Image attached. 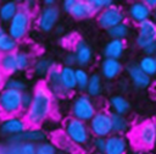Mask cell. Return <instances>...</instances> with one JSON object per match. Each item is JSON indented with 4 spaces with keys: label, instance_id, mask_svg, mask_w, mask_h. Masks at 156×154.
<instances>
[{
    "label": "cell",
    "instance_id": "cell-1",
    "mask_svg": "<svg viewBox=\"0 0 156 154\" xmlns=\"http://www.w3.org/2000/svg\"><path fill=\"white\" fill-rule=\"evenodd\" d=\"M32 92V104L23 112V116L29 127H41L52 117L56 110V99L50 93L44 81H39Z\"/></svg>",
    "mask_w": 156,
    "mask_h": 154
},
{
    "label": "cell",
    "instance_id": "cell-2",
    "mask_svg": "<svg viewBox=\"0 0 156 154\" xmlns=\"http://www.w3.org/2000/svg\"><path fill=\"white\" fill-rule=\"evenodd\" d=\"M63 134L68 138V141L77 147L79 150L89 149L90 143L93 139V136L89 131L88 123L83 122L80 120H77L74 117H66L62 122V130Z\"/></svg>",
    "mask_w": 156,
    "mask_h": 154
},
{
    "label": "cell",
    "instance_id": "cell-3",
    "mask_svg": "<svg viewBox=\"0 0 156 154\" xmlns=\"http://www.w3.org/2000/svg\"><path fill=\"white\" fill-rule=\"evenodd\" d=\"M96 103L93 98H90L87 93H77L69 104V114L71 117L80 120L83 122H89L91 117L98 111Z\"/></svg>",
    "mask_w": 156,
    "mask_h": 154
},
{
    "label": "cell",
    "instance_id": "cell-4",
    "mask_svg": "<svg viewBox=\"0 0 156 154\" xmlns=\"http://www.w3.org/2000/svg\"><path fill=\"white\" fill-rule=\"evenodd\" d=\"M33 22V13L21 7L18 12L15 15V17L6 24V32L16 42H21L26 39L27 35L29 34Z\"/></svg>",
    "mask_w": 156,
    "mask_h": 154
},
{
    "label": "cell",
    "instance_id": "cell-5",
    "mask_svg": "<svg viewBox=\"0 0 156 154\" xmlns=\"http://www.w3.org/2000/svg\"><path fill=\"white\" fill-rule=\"evenodd\" d=\"M134 143L139 149L150 152L156 147V120L147 119L141 121L133 132Z\"/></svg>",
    "mask_w": 156,
    "mask_h": 154
},
{
    "label": "cell",
    "instance_id": "cell-6",
    "mask_svg": "<svg viewBox=\"0 0 156 154\" xmlns=\"http://www.w3.org/2000/svg\"><path fill=\"white\" fill-rule=\"evenodd\" d=\"M22 92H17L9 88H2L0 90V115L1 117L21 115L22 110Z\"/></svg>",
    "mask_w": 156,
    "mask_h": 154
},
{
    "label": "cell",
    "instance_id": "cell-7",
    "mask_svg": "<svg viewBox=\"0 0 156 154\" xmlns=\"http://www.w3.org/2000/svg\"><path fill=\"white\" fill-rule=\"evenodd\" d=\"M88 127L93 138H107L112 134L111 112L105 109H99L88 122Z\"/></svg>",
    "mask_w": 156,
    "mask_h": 154
},
{
    "label": "cell",
    "instance_id": "cell-8",
    "mask_svg": "<svg viewBox=\"0 0 156 154\" xmlns=\"http://www.w3.org/2000/svg\"><path fill=\"white\" fill-rule=\"evenodd\" d=\"M61 17V9L56 6H43L37 11L34 22L37 28L43 33H49L57 27Z\"/></svg>",
    "mask_w": 156,
    "mask_h": 154
},
{
    "label": "cell",
    "instance_id": "cell-9",
    "mask_svg": "<svg viewBox=\"0 0 156 154\" xmlns=\"http://www.w3.org/2000/svg\"><path fill=\"white\" fill-rule=\"evenodd\" d=\"M28 127L29 126L23 114L5 116V117H1L0 120V136L6 139H11L22 134Z\"/></svg>",
    "mask_w": 156,
    "mask_h": 154
},
{
    "label": "cell",
    "instance_id": "cell-10",
    "mask_svg": "<svg viewBox=\"0 0 156 154\" xmlns=\"http://www.w3.org/2000/svg\"><path fill=\"white\" fill-rule=\"evenodd\" d=\"M95 18H96L98 26L100 28H102L105 31H108L112 27L124 22L126 18H127V15H126V11L119 5L113 4L110 7H107L102 11H100L99 13H96Z\"/></svg>",
    "mask_w": 156,
    "mask_h": 154
},
{
    "label": "cell",
    "instance_id": "cell-11",
    "mask_svg": "<svg viewBox=\"0 0 156 154\" xmlns=\"http://www.w3.org/2000/svg\"><path fill=\"white\" fill-rule=\"evenodd\" d=\"M155 42H156V22L152 18H149L136 24L135 44L139 49L143 50L145 46Z\"/></svg>",
    "mask_w": 156,
    "mask_h": 154
},
{
    "label": "cell",
    "instance_id": "cell-12",
    "mask_svg": "<svg viewBox=\"0 0 156 154\" xmlns=\"http://www.w3.org/2000/svg\"><path fill=\"white\" fill-rule=\"evenodd\" d=\"M46 87L49 88L50 93L55 97V99H67L71 97V94L65 89V87L61 83L60 78V66L57 64L54 65V67L48 73L46 78L44 79Z\"/></svg>",
    "mask_w": 156,
    "mask_h": 154
},
{
    "label": "cell",
    "instance_id": "cell-13",
    "mask_svg": "<svg viewBox=\"0 0 156 154\" xmlns=\"http://www.w3.org/2000/svg\"><path fill=\"white\" fill-rule=\"evenodd\" d=\"M126 15H127V17L129 18L130 22H133L135 24H139V23L151 18L152 11L145 5L144 0H141V1L136 0V1H132L128 5Z\"/></svg>",
    "mask_w": 156,
    "mask_h": 154
},
{
    "label": "cell",
    "instance_id": "cell-14",
    "mask_svg": "<svg viewBox=\"0 0 156 154\" xmlns=\"http://www.w3.org/2000/svg\"><path fill=\"white\" fill-rule=\"evenodd\" d=\"M124 71L127 72V76L130 81V83L138 88V89H146L151 84V77H149L145 72L141 71V68L138 66L136 62H129L124 67Z\"/></svg>",
    "mask_w": 156,
    "mask_h": 154
},
{
    "label": "cell",
    "instance_id": "cell-15",
    "mask_svg": "<svg viewBox=\"0 0 156 154\" xmlns=\"http://www.w3.org/2000/svg\"><path fill=\"white\" fill-rule=\"evenodd\" d=\"M76 60H77V67H83L85 68L87 66H89L93 62L94 59V51L93 48L82 38H78V40L76 42L73 49H72Z\"/></svg>",
    "mask_w": 156,
    "mask_h": 154
},
{
    "label": "cell",
    "instance_id": "cell-16",
    "mask_svg": "<svg viewBox=\"0 0 156 154\" xmlns=\"http://www.w3.org/2000/svg\"><path fill=\"white\" fill-rule=\"evenodd\" d=\"M123 71H124V66L121 60L104 57L100 62V72L99 73L106 81L117 79L122 75Z\"/></svg>",
    "mask_w": 156,
    "mask_h": 154
},
{
    "label": "cell",
    "instance_id": "cell-17",
    "mask_svg": "<svg viewBox=\"0 0 156 154\" xmlns=\"http://www.w3.org/2000/svg\"><path fill=\"white\" fill-rule=\"evenodd\" d=\"M46 138H48V133L41 127H28L22 134L7 139V143H33L37 145L46 141Z\"/></svg>",
    "mask_w": 156,
    "mask_h": 154
},
{
    "label": "cell",
    "instance_id": "cell-18",
    "mask_svg": "<svg viewBox=\"0 0 156 154\" xmlns=\"http://www.w3.org/2000/svg\"><path fill=\"white\" fill-rule=\"evenodd\" d=\"M129 139L126 136L111 134L106 138L104 154H128Z\"/></svg>",
    "mask_w": 156,
    "mask_h": 154
},
{
    "label": "cell",
    "instance_id": "cell-19",
    "mask_svg": "<svg viewBox=\"0 0 156 154\" xmlns=\"http://www.w3.org/2000/svg\"><path fill=\"white\" fill-rule=\"evenodd\" d=\"M127 49V43L126 40H119V39H108L104 48H102V55L106 59H115V60H121V57L124 55Z\"/></svg>",
    "mask_w": 156,
    "mask_h": 154
},
{
    "label": "cell",
    "instance_id": "cell-20",
    "mask_svg": "<svg viewBox=\"0 0 156 154\" xmlns=\"http://www.w3.org/2000/svg\"><path fill=\"white\" fill-rule=\"evenodd\" d=\"M55 64L56 62L52 59L48 57V56H39V57L34 59L30 70H32V73L37 78H40V79L44 81L46 78L48 73L50 72V70L54 67Z\"/></svg>",
    "mask_w": 156,
    "mask_h": 154
},
{
    "label": "cell",
    "instance_id": "cell-21",
    "mask_svg": "<svg viewBox=\"0 0 156 154\" xmlns=\"http://www.w3.org/2000/svg\"><path fill=\"white\" fill-rule=\"evenodd\" d=\"M108 109L111 114L127 116L130 111V101L123 94H113L108 99Z\"/></svg>",
    "mask_w": 156,
    "mask_h": 154
},
{
    "label": "cell",
    "instance_id": "cell-22",
    "mask_svg": "<svg viewBox=\"0 0 156 154\" xmlns=\"http://www.w3.org/2000/svg\"><path fill=\"white\" fill-rule=\"evenodd\" d=\"M69 16H72L74 20L82 21L96 16V12L90 5L89 0H76V4L69 12Z\"/></svg>",
    "mask_w": 156,
    "mask_h": 154
},
{
    "label": "cell",
    "instance_id": "cell-23",
    "mask_svg": "<svg viewBox=\"0 0 156 154\" xmlns=\"http://www.w3.org/2000/svg\"><path fill=\"white\" fill-rule=\"evenodd\" d=\"M60 78H61L62 86L69 94H73L77 90L76 67H68L65 65L60 66Z\"/></svg>",
    "mask_w": 156,
    "mask_h": 154
},
{
    "label": "cell",
    "instance_id": "cell-24",
    "mask_svg": "<svg viewBox=\"0 0 156 154\" xmlns=\"http://www.w3.org/2000/svg\"><path fill=\"white\" fill-rule=\"evenodd\" d=\"M56 149H58V152L63 153V154H77L79 152V149L77 147H74L69 141L68 138L63 134L62 131H57L52 134V141H51Z\"/></svg>",
    "mask_w": 156,
    "mask_h": 154
},
{
    "label": "cell",
    "instance_id": "cell-25",
    "mask_svg": "<svg viewBox=\"0 0 156 154\" xmlns=\"http://www.w3.org/2000/svg\"><path fill=\"white\" fill-rule=\"evenodd\" d=\"M21 9V4L13 0L4 1L0 4V23L7 24Z\"/></svg>",
    "mask_w": 156,
    "mask_h": 154
},
{
    "label": "cell",
    "instance_id": "cell-26",
    "mask_svg": "<svg viewBox=\"0 0 156 154\" xmlns=\"http://www.w3.org/2000/svg\"><path fill=\"white\" fill-rule=\"evenodd\" d=\"M111 121H112V133L113 134L126 136L132 130L130 121H129V119L127 116L111 114Z\"/></svg>",
    "mask_w": 156,
    "mask_h": 154
},
{
    "label": "cell",
    "instance_id": "cell-27",
    "mask_svg": "<svg viewBox=\"0 0 156 154\" xmlns=\"http://www.w3.org/2000/svg\"><path fill=\"white\" fill-rule=\"evenodd\" d=\"M104 90V82H102V77L100 76V73L94 72L90 75L85 93L90 97V98H99L102 94Z\"/></svg>",
    "mask_w": 156,
    "mask_h": 154
},
{
    "label": "cell",
    "instance_id": "cell-28",
    "mask_svg": "<svg viewBox=\"0 0 156 154\" xmlns=\"http://www.w3.org/2000/svg\"><path fill=\"white\" fill-rule=\"evenodd\" d=\"M18 50V42L10 37L6 32V28L0 26V55L15 53Z\"/></svg>",
    "mask_w": 156,
    "mask_h": 154
},
{
    "label": "cell",
    "instance_id": "cell-29",
    "mask_svg": "<svg viewBox=\"0 0 156 154\" xmlns=\"http://www.w3.org/2000/svg\"><path fill=\"white\" fill-rule=\"evenodd\" d=\"M0 70L4 72V75H5L6 77L16 76V75L18 73L17 65H16L15 53L0 55Z\"/></svg>",
    "mask_w": 156,
    "mask_h": 154
},
{
    "label": "cell",
    "instance_id": "cell-30",
    "mask_svg": "<svg viewBox=\"0 0 156 154\" xmlns=\"http://www.w3.org/2000/svg\"><path fill=\"white\" fill-rule=\"evenodd\" d=\"M37 145L33 143H7L4 154H35Z\"/></svg>",
    "mask_w": 156,
    "mask_h": 154
},
{
    "label": "cell",
    "instance_id": "cell-31",
    "mask_svg": "<svg viewBox=\"0 0 156 154\" xmlns=\"http://www.w3.org/2000/svg\"><path fill=\"white\" fill-rule=\"evenodd\" d=\"M15 57H16V65H17L18 72H26L30 70L34 57L29 51L18 49L17 51H15Z\"/></svg>",
    "mask_w": 156,
    "mask_h": 154
},
{
    "label": "cell",
    "instance_id": "cell-32",
    "mask_svg": "<svg viewBox=\"0 0 156 154\" xmlns=\"http://www.w3.org/2000/svg\"><path fill=\"white\" fill-rule=\"evenodd\" d=\"M107 35L110 37V39H119V40H126L129 34H130V24L124 21L115 27H112L111 29L106 31Z\"/></svg>",
    "mask_w": 156,
    "mask_h": 154
},
{
    "label": "cell",
    "instance_id": "cell-33",
    "mask_svg": "<svg viewBox=\"0 0 156 154\" xmlns=\"http://www.w3.org/2000/svg\"><path fill=\"white\" fill-rule=\"evenodd\" d=\"M136 64L141 68V71L145 72L149 77L156 76V57L155 56L143 55Z\"/></svg>",
    "mask_w": 156,
    "mask_h": 154
},
{
    "label": "cell",
    "instance_id": "cell-34",
    "mask_svg": "<svg viewBox=\"0 0 156 154\" xmlns=\"http://www.w3.org/2000/svg\"><path fill=\"white\" fill-rule=\"evenodd\" d=\"M90 78V73L87 68L76 67V82H77V90L79 93H85L88 82Z\"/></svg>",
    "mask_w": 156,
    "mask_h": 154
},
{
    "label": "cell",
    "instance_id": "cell-35",
    "mask_svg": "<svg viewBox=\"0 0 156 154\" xmlns=\"http://www.w3.org/2000/svg\"><path fill=\"white\" fill-rule=\"evenodd\" d=\"M4 88L13 89V90H17V92H24V90H27V82L22 77H18L17 75L11 76V77L6 78Z\"/></svg>",
    "mask_w": 156,
    "mask_h": 154
},
{
    "label": "cell",
    "instance_id": "cell-36",
    "mask_svg": "<svg viewBox=\"0 0 156 154\" xmlns=\"http://www.w3.org/2000/svg\"><path fill=\"white\" fill-rule=\"evenodd\" d=\"M56 153H57V149H56L55 144L49 139L37 144L35 154H56Z\"/></svg>",
    "mask_w": 156,
    "mask_h": 154
},
{
    "label": "cell",
    "instance_id": "cell-37",
    "mask_svg": "<svg viewBox=\"0 0 156 154\" xmlns=\"http://www.w3.org/2000/svg\"><path fill=\"white\" fill-rule=\"evenodd\" d=\"M78 38H79V37H77L76 33H72V32H71V33H66V34H63V35L61 37L60 44H61L62 48H65V49L72 51V49H73L76 42L78 40Z\"/></svg>",
    "mask_w": 156,
    "mask_h": 154
},
{
    "label": "cell",
    "instance_id": "cell-38",
    "mask_svg": "<svg viewBox=\"0 0 156 154\" xmlns=\"http://www.w3.org/2000/svg\"><path fill=\"white\" fill-rule=\"evenodd\" d=\"M89 2H90V5L93 6V9L95 10L96 13H99L100 11H102V10L110 7L111 5L115 4L113 0H89Z\"/></svg>",
    "mask_w": 156,
    "mask_h": 154
},
{
    "label": "cell",
    "instance_id": "cell-39",
    "mask_svg": "<svg viewBox=\"0 0 156 154\" xmlns=\"http://www.w3.org/2000/svg\"><path fill=\"white\" fill-rule=\"evenodd\" d=\"M106 144V138H93L90 143V148L95 153H104Z\"/></svg>",
    "mask_w": 156,
    "mask_h": 154
},
{
    "label": "cell",
    "instance_id": "cell-40",
    "mask_svg": "<svg viewBox=\"0 0 156 154\" xmlns=\"http://www.w3.org/2000/svg\"><path fill=\"white\" fill-rule=\"evenodd\" d=\"M32 100H33V92H32V90H28V89H27V90L22 92L21 104H22V110H23V112L30 106Z\"/></svg>",
    "mask_w": 156,
    "mask_h": 154
},
{
    "label": "cell",
    "instance_id": "cell-41",
    "mask_svg": "<svg viewBox=\"0 0 156 154\" xmlns=\"http://www.w3.org/2000/svg\"><path fill=\"white\" fill-rule=\"evenodd\" d=\"M63 65L68 67H76L77 66V60L73 54V51H67L63 56Z\"/></svg>",
    "mask_w": 156,
    "mask_h": 154
},
{
    "label": "cell",
    "instance_id": "cell-42",
    "mask_svg": "<svg viewBox=\"0 0 156 154\" xmlns=\"http://www.w3.org/2000/svg\"><path fill=\"white\" fill-rule=\"evenodd\" d=\"M21 7L33 13V12L37 10V7H38V2H37L35 0H26V1H23V2L21 4Z\"/></svg>",
    "mask_w": 156,
    "mask_h": 154
},
{
    "label": "cell",
    "instance_id": "cell-43",
    "mask_svg": "<svg viewBox=\"0 0 156 154\" xmlns=\"http://www.w3.org/2000/svg\"><path fill=\"white\" fill-rule=\"evenodd\" d=\"M74 4H76V0H63L62 4H61V9H62L66 13L69 15V12H71V10L73 9Z\"/></svg>",
    "mask_w": 156,
    "mask_h": 154
},
{
    "label": "cell",
    "instance_id": "cell-44",
    "mask_svg": "<svg viewBox=\"0 0 156 154\" xmlns=\"http://www.w3.org/2000/svg\"><path fill=\"white\" fill-rule=\"evenodd\" d=\"M143 53H144V55L155 56V55H156V42H155V43L149 44L147 46H145V48L143 49Z\"/></svg>",
    "mask_w": 156,
    "mask_h": 154
},
{
    "label": "cell",
    "instance_id": "cell-45",
    "mask_svg": "<svg viewBox=\"0 0 156 154\" xmlns=\"http://www.w3.org/2000/svg\"><path fill=\"white\" fill-rule=\"evenodd\" d=\"M144 2H145V5L152 11L154 9H156V0H144Z\"/></svg>",
    "mask_w": 156,
    "mask_h": 154
},
{
    "label": "cell",
    "instance_id": "cell-46",
    "mask_svg": "<svg viewBox=\"0 0 156 154\" xmlns=\"http://www.w3.org/2000/svg\"><path fill=\"white\" fill-rule=\"evenodd\" d=\"M6 78H7V77H6V76L4 75V72L0 70V90H1V89L5 87V82H6Z\"/></svg>",
    "mask_w": 156,
    "mask_h": 154
},
{
    "label": "cell",
    "instance_id": "cell-47",
    "mask_svg": "<svg viewBox=\"0 0 156 154\" xmlns=\"http://www.w3.org/2000/svg\"><path fill=\"white\" fill-rule=\"evenodd\" d=\"M43 6H46V7L56 6V1H55V0H44V1H43Z\"/></svg>",
    "mask_w": 156,
    "mask_h": 154
},
{
    "label": "cell",
    "instance_id": "cell-48",
    "mask_svg": "<svg viewBox=\"0 0 156 154\" xmlns=\"http://www.w3.org/2000/svg\"><path fill=\"white\" fill-rule=\"evenodd\" d=\"M130 154H145V150H143V149H139V148H136V149H134Z\"/></svg>",
    "mask_w": 156,
    "mask_h": 154
},
{
    "label": "cell",
    "instance_id": "cell-49",
    "mask_svg": "<svg viewBox=\"0 0 156 154\" xmlns=\"http://www.w3.org/2000/svg\"><path fill=\"white\" fill-rule=\"evenodd\" d=\"M151 18L156 22V9H154V10H152V16H151Z\"/></svg>",
    "mask_w": 156,
    "mask_h": 154
},
{
    "label": "cell",
    "instance_id": "cell-50",
    "mask_svg": "<svg viewBox=\"0 0 156 154\" xmlns=\"http://www.w3.org/2000/svg\"><path fill=\"white\" fill-rule=\"evenodd\" d=\"M62 29H63V28H62L61 26H58V27H56V32H57V33H62Z\"/></svg>",
    "mask_w": 156,
    "mask_h": 154
},
{
    "label": "cell",
    "instance_id": "cell-51",
    "mask_svg": "<svg viewBox=\"0 0 156 154\" xmlns=\"http://www.w3.org/2000/svg\"><path fill=\"white\" fill-rule=\"evenodd\" d=\"M4 152H5V147H2L0 144V154H4Z\"/></svg>",
    "mask_w": 156,
    "mask_h": 154
},
{
    "label": "cell",
    "instance_id": "cell-52",
    "mask_svg": "<svg viewBox=\"0 0 156 154\" xmlns=\"http://www.w3.org/2000/svg\"><path fill=\"white\" fill-rule=\"evenodd\" d=\"M91 154H104V153H95V152H93Z\"/></svg>",
    "mask_w": 156,
    "mask_h": 154
},
{
    "label": "cell",
    "instance_id": "cell-53",
    "mask_svg": "<svg viewBox=\"0 0 156 154\" xmlns=\"http://www.w3.org/2000/svg\"><path fill=\"white\" fill-rule=\"evenodd\" d=\"M145 154H151V153H150V152H146V150H145Z\"/></svg>",
    "mask_w": 156,
    "mask_h": 154
},
{
    "label": "cell",
    "instance_id": "cell-54",
    "mask_svg": "<svg viewBox=\"0 0 156 154\" xmlns=\"http://www.w3.org/2000/svg\"><path fill=\"white\" fill-rule=\"evenodd\" d=\"M56 154H63V153H61V152H57V153H56Z\"/></svg>",
    "mask_w": 156,
    "mask_h": 154
},
{
    "label": "cell",
    "instance_id": "cell-55",
    "mask_svg": "<svg viewBox=\"0 0 156 154\" xmlns=\"http://www.w3.org/2000/svg\"><path fill=\"white\" fill-rule=\"evenodd\" d=\"M155 57H156V55H155Z\"/></svg>",
    "mask_w": 156,
    "mask_h": 154
}]
</instances>
